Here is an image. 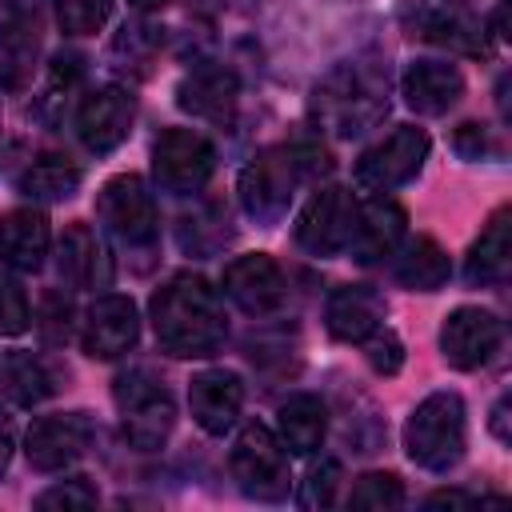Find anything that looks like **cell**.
I'll use <instances>...</instances> for the list:
<instances>
[{"instance_id":"1","label":"cell","mask_w":512,"mask_h":512,"mask_svg":"<svg viewBox=\"0 0 512 512\" xmlns=\"http://www.w3.org/2000/svg\"><path fill=\"white\" fill-rule=\"evenodd\" d=\"M148 312H152V328H156L160 348L168 356H180V360L216 356L224 336H228L220 296L196 272H176L172 280H164L152 292Z\"/></svg>"},{"instance_id":"2","label":"cell","mask_w":512,"mask_h":512,"mask_svg":"<svg viewBox=\"0 0 512 512\" xmlns=\"http://www.w3.org/2000/svg\"><path fill=\"white\" fill-rule=\"evenodd\" d=\"M312 112L336 136H360L388 112V80L368 64H340L316 88Z\"/></svg>"},{"instance_id":"3","label":"cell","mask_w":512,"mask_h":512,"mask_svg":"<svg viewBox=\"0 0 512 512\" xmlns=\"http://www.w3.org/2000/svg\"><path fill=\"white\" fill-rule=\"evenodd\" d=\"M464 444H468V420H464V400L456 392H432L412 408L404 424V452L416 468L448 472L452 464H460Z\"/></svg>"},{"instance_id":"4","label":"cell","mask_w":512,"mask_h":512,"mask_svg":"<svg viewBox=\"0 0 512 512\" xmlns=\"http://www.w3.org/2000/svg\"><path fill=\"white\" fill-rule=\"evenodd\" d=\"M228 468L232 480L240 484L244 496L276 504L288 496L292 488V472H288V448L280 444V436L268 424H244L232 452H228Z\"/></svg>"},{"instance_id":"5","label":"cell","mask_w":512,"mask_h":512,"mask_svg":"<svg viewBox=\"0 0 512 512\" xmlns=\"http://www.w3.org/2000/svg\"><path fill=\"white\" fill-rule=\"evenodd\" d=\"M116 408H120V420H124V440L140 452L164 448V440L176 428L172 392L148 368H132L116 380Z\"/></svg>"},{"instance_id":"6","label":"cell","mask_w":512,"mask_h":512,"mask_svg":"<svg viewBox=\"0 0 512 512\" xmlns=\"http://www.w3.org/2000/svg\"><path fill=\"white\" fill-rule=\"evenodd\" d=\"M308 180L300 168V152L296 144H276V148H260L244 172H240V204L252 220L260 224H276L288 212V200L296 192V184Z\"/></svg>"},{"instance_id":"7","label":"cell","mask_w":512,"mask_h":512,"mask_svg":"<svg viewBox=\"0 0 512 512\" xmlns=\"http://www.w3.org/2000/svg\"><path fill=\"white\" fill-rule=\"evenodd\" d=\"M424 160H428V132L416 124H400L356 160V184L368 192H392L408 184L424 168Z\"/></svg>"},{"instance_id":"8","label":"cell","mask_w":512,"mask_h":512,"mask_svg":"<svg viewBox=\"0 0 512 512\" xmlns=\"http://www.w3.org/2000/svg\"><path fill=\"white\" fill-rule=\"evenodd\" d=\"M44 36V0H0V88L20 92L32 80Z\"/></svg>"},{"instance_id":"9","label":"cell","mask_w":512,"mask_h":512,"mask_svg":"<svg viewBox=\"0 0 512 512\" xmlns=\"http://www.w3.org/2000/svg\"><path fill=\"white\" fill-rule=\"evenodd\" d=\"M356 196L348 188H320L296 216V244L312 256H340L348 252L356 228Z\"/></svg>"},{"instance_id":"10","label":"cell","mask_w":512,"mask_h":512,"mask_svg":"<svg viewBox=\"0 0 512 512\" xmlns=\"http://www.w3.org/2000/svg\"><path fill=\"white\" fill-rule=\"evenodd\" d=\"M216 168V148L196 128H168L152 144V172L168 192H196Z\"/></svg>"},{"instance_id":"11","label":"cell","mask_w":512,"mask_h":512,"mask_svg":"<svg viewBox=\"0 0 512 512\" xmlns=\"http://www.w3.org/2000/svg\"><path fill=\"white\" fill-rule=\"evenodd\" d=\"M96 440V420L88 412H56L40 416L24 436V456L36 472H60L76 464Z\"/></svg>"},{"instance_id":"12","label":"cell","mask_w":512,"mask_h":512,"mask_svg":"<svg viewBox=\"0 0 512 512\" xmlns=\"http://www.w3.org/2000/svg\"><path fill=\"white\" fill-rule=\"evenodd\" d=\"M96 216L108 224V232L124 244H152L156 240V200L144 188L140 176L124 172L112 176L96 196Z\"/></svg>"},{"instance_id":"13","label":"cell","mask_w":512,"mask_h":512,"mask_svg":"<svg viewBox=\"0 0 512 512\" xmlns=\"http://www.w3.org/2000/svg\"><path fill=\"white\" fill-rule=\"evenodd\" d=\"M500 340H504V324L488 308H476V304H460L456 312L444 316V328H440V352L460 372L488 364Z\"/></svg>"},{"instance_id":"14","label":"cell","mask_w":512,"mask_h":512,"mask_svg":"<svg viewBox=\"0 0 512 512\" xmlns=\"http://www.w3.org/2000/svg\"><path fill=\"white\" fill-rule=\"evenodd\" d=\"M132 120H136V104L120 84L92 88L76 108V132H80L84 148L96 156L120 148L132 132Z\"/></svg>"},{"instance_id":"15","label":"cell","mask_w":512,"mask_h":512,"mask_svg":"<svg viewBox=\"0 0 512 512\" xmlns=\"http://www.w3.org/2000/svg\"><path fill=\"white\" fill-rule=\"evenodd\" d=\"M140 336V316L128 296H100L80 324V344L92 360H116L124 356Z\"/></svg>"},{"instance_id":"16","label":"cell","mask_w":512,"mask_h":512,"mask_svg":"<svg viewBox=\"0 0 512 512\" xmlns=\"http://www.w3.org/2000/svg\"><path fill=\"white\" fill-rule=\"evenodd\" d=\"M224 296L236 308H244L252 316H264V312L284 304V272L268 252L236 256L224 268Z\"/></svg>"},{"instance_id":"17","label":"cell","mask_w":512,"mask_h":512,"mask_svg":"<svg viewBox=\"0 0 512 512\" xmlns=\"http://www.w3.org/2000/svg\"><path fill=\"white\" fill-rule=\"evenodd\" d=\"M188 408H192V420L208 436H224L240 420V408H244V384H240V376L228 372V368H208V372L192 376V384H188Z\"/></svg>"},{"instance_id":"18","label":"cell","mask_w":512,"mask_h":512,"mask_svg":"<svg viewBox=\"0 0 512 512\" xmlns=\"http://www.w3.org/2000/svg\"><path fill=\"white\" fill-rule=\"evenodd\" d=\"M404 104L420 116H444L464 96V76L448 60H412L400 76Z\"/></svg>"},{"instance_id":"19","label":"cell","mask_w":512,"mask_h":512,"mask_svg":"<svg viewBox=\"0 0 512 512\" xmlns=\"http://www.w3.org/2000/svg\"><path fill=\"white\" fill-rule=\"evenodd\" d=\"M404 224H408L404 208L388 196H376V200L360 204L356 208V228H352V240H348L352 260H360V264L388 260L404 240Z\"/></svg>"},{"instance_id":"20","label":"cell","mask_w":512,"mask_h":512,"mask_svg":"<svg viewBox=\"0 0 512 512\" xmlns=\"http://www.w3.org/2000/svg\"><path fill=\"white\" fill-rule=\"evenodd\" d=\"M324 324L344 344H364L376 328H384V300L368 284H344L328 296Z\"/></svg>"},{"instance_id":"21","label":"cell","mask_w":512,"mask_h":512,"mask_svg":"<svg viewBox=\"0 0 512 512\" xmlns=\"http://www.w3.org/2000/svg\"><path fill=\"white\" fill-rule=\"evenodd\" d=\"M240 96V80L236 72L220 68V64H204L192 68L180 84H176V104L200 120H228Z\"/></svg>"},{"instance_id":"22","label":"cell","mask_w":512,"mask_h":512,"mask_svg":"<svg viewBox=\"0 0 512 512\" xmlns=\"http://www.w3.org/2000/svg\"><path fill=\"white\" fill-rule=\"evenodd\" d=\"M56 272L72 288H104L112 276V264L104 256V244L88 224H68L56 244Z\"/></svg>"},{"instance_id":"23","label":"cell","mask_w":512,"mask_h":512,"mask_svg":"<svg viewBox=\"0 0 512 512\" xmlns=\"http://www.w3.org/2000/svg\"><path fill=\"white\" fill-rule=\"evenodd\" d=\"M52 232L40 208H12L0 220V260L16 272H36L48 256Z\"/></svg>"},{"instance_id":"24","label":"cell","mask_w":512,"mask_h":512,"mask_svg":"<svg viewBox=\"0 0 512 512\" xmlns=\"http://www.w3.org/2000/svg\"><path fill=\"white\" fill-rule=\"evenodd\" d=\"M508 272H512V212L496 208L468 248L464 276L468 284H504Z\"/></svg>"},{"instance_id":"25","label":"cell","mask_w":512,"mask_h":512,"mask_svg":"<svg viewBox=\"0 0 512 512\" xmlns=\"http://www.w3.org/2000/svg\"><path fill=\"white\" fill-rule=\"evenodd\" d=\"M276 428H280V444L292 452V456H308L320 448L324 432H328V408L320 396L312 392H296L280 404L276 412Z\"/></svg>"},{"instance_id":"26","label":"cell","mask_w":512,"mask_h":512,"mask_svg":"<svg viewBox=\"0 0 512 512\" xmlns=\"http://www.w3.org/2000/svg\"><path fill=\"white\" fill-rule=\"evenodd\" d=\"M452 276V264H448V252L432 240V236H416L400 248L396 256V280L412 292H436L444 288Z\"/></svg>"},{"instance_id":"27","label":"cell","mask_w":512,"mask_h":512,"mask_svg":"<svg viewBox=\"0 0 512 512\" xmlns=\"http://www.w3.org/2000/svg\"><path fill=\"white\" fill-rule=\"evenodd\" d=\"M80 168L68 160V156H40L32 160L24 172H20V192L28 200H40V204H56V200H68L76 196L80 188Z\"/></svg>"},{"instance_id":"28","label":"cell","mask_w":512,"mask_h":512,"mask_svg":"<svg viewBox=\"0 0 512 512\" xmlns=\"http://www.w3.org/2000/svg\"><path fill=\"white\" fill-rule=\"evenodd\" d=\"M0 392L16 404H40L52 392V372L32 352H8L0 356Z\"/></svg>"},{"instance_id":"29","label":"cell","mask_w":512,"mask_h":512,"mask_svg":"<svg viewBox=\"0 0 512 512\" xmlns=\"http://www.w3.org/2000/svg\"><path fill=\"white\" fill-rule=\"evenodd\" d=\"M424 40L432 44H444V48H460V52H484V36L476 24H468L464 16H452V12H436L424 20L420 28Z\"/></svg>"},{"instance_id":"30","label":"cell","mask_w":512,"mask_h":512,"mask_svg":"<svg viewBox=\"0 0 512 512\" xmlns=\"http://www.w3.org/2000/svg\"><path fill=\"white\" fill-rule=\"evenodd\" d=\"M348 504H352V508H376V512L400 508V504H404V480L392 476V472H364V476L352 484Z\"/></svg>"},{"instance_id":"31","label":"cell","mask_w":512,"mask_h":512,"mask_svg":"<svg viewBox=\"0 0 512 512\" xmlns=\"http://www.w3.org/2000/svg\"><path fill=\"white\" fill-rule=\"evenodd\" d=\"M112 0H56V20L68 36H92L108 24Z\"/></svg>"},{"instance_id":"32","label":"cell","mask_w":512,"mask_h":512,"mask_svg":"<svg viewBox=\"0 0 512 512\" xmlns=\"http://www.w3.org/2000/svg\"><path fill=\"white\" fill-rule=\"evenodd\" d=\"M336 488H340V464L336 460H320L308 468L304 476V488H300V504L304 508H328L336 500Z\"/></svg>"},{"instance_id":"33","label":"cell","mask_w":512,"mask_h":512,"mask_svg":"<svg viewBox=\"0 0 512 512\" xmlns=\"http://www.w3.org/2000/svg\"><path fill=\"white\" fill-rule=\"evenodd\" d=\"M32 312H28V296L12 276H0V336H20L28 332Z\"/></svg>"},{"instance_id":"34","label":"cell","mask_w":512,"mask_h":512,"mask_svg":"<svg viewBox=\"0 0 512 512\" xmlns=\"http://www.w3.org/2000/svg\"><path fill=\"white\" fill-rule=\"evenodd\" d=\"M100 496H96V488L88 484V476H68V480H60V484H52V488H44L40 496H36V508H92Z\"/></svg>"},{"instance_id":"35","label":"cell","mask_w":512,"mask_h":512,"mask_svg":"<svg viewBox=\"0 0 512 512\" xmlns=\"http://www.w3.org/2000/svg\"><path fill=\"white\" fill-rule=\"evenodd\" d=\"M364 348H368V364H372L376 372H384V376L400 372V364H404V344H400V336H396L392 328H376V332L364 340Z\"/></svg>"},{"instance_id":"36","label":"cell","mask_w":512,"mask_h":512,"mask_svg":"<svg viewBox=\"0 0 512 512\" xmlns=\"http://www.w3.org/2000/svg\"><path fill=\"white\" fill-rule=\"evenodd\" d=\"M68 320H72V304L60 292L44 296V316H40V332L48 344H64L68 340Z\"/></svg>"},{"instance_id":"37","label":"cell","mask_w":512,"mask_h":512,"mask_svg":"<svg viewBox=\"0 0 512 512\" xmlns=\"http://www.w3.org/2000/svg\"><path fill=\"white\" fill-rule=\"evenodd\" d=\"M452 144H456V152H460L464 160H480V156L496 152V144H492V136H488L484 124H460Z\"/></svg>"},{"instance_id":"38","label":"cell","mask_w":512,"mask_h":512,"mask_svg":"<svg viewBox=\"0 0 512 512\" xmlns=\"http://www.w3.org/2000/svg\"><path fill=\"white\" fill-rule=\"evenodd\" d=\"M12 448H16V424H12V416L0 408V476H4V468H8V460H12Z\"/></svg>"},{"instance_id":"39","label":"cell","mask_w":512,"mask_h":512,"mask_svg":"<svg viewBox=\"0 0 512 512\" xmlns=\"http://www.w3.org/2000/svg\"><path fill=\"white\" fill-rule=\"evenodd\" d=\"M424 504H428V508H444V504H472V496H468V492H432Z\"/></svg>"},{"instance_id":"40","label":"cell","mask_w":512,"mask_h":512,"mask_svg":"<svg viewBox=\"0 0 512 512\" xmlns=\"http://www.w3.org/2000/svg\"><path fill=\"white\" fill-rule=\"evenodd\" d=\"M492 432H496V440L508 444V400L496 404V412H492Z\"/></svg>"},{"instance_id":"41","label":"cell","mask_w":512,"mask_h":512,"mask_svg":"<svg viewBox=\"0 0 512 512\" xmlns=\"http://www.w3.org/2000/svg\"><path fill=\"white\" fill-rule=\"evenodd\" d=\"M128 4H136V8H164L168 0H128Z\"/></svg>"},{"instance_id":"42","label":"cell","mask_w":512,"mask_h":512,"mask_svg":"<svg viewBox=\"0 0 512 512\" xmlns=\"http://www.w3.org/2000/svg\"><path fill=\"white\" fill-rule=\"evenodd\" d=\"M204 4H220V0H204Z\"/></svg>"},{"instance_id":"43","label":"cell","mask_w":512,"mask_h":512,"mask_svg":"<svg viewBox=\"0 0 512 512\" xmlns=\"http://www.w3.org/2000/svg\"><path fill=\"white\" fill-rule=\"evenodd\" d=\"M448 4H460V0H448Z\"/></svg>"}]
</instances>
